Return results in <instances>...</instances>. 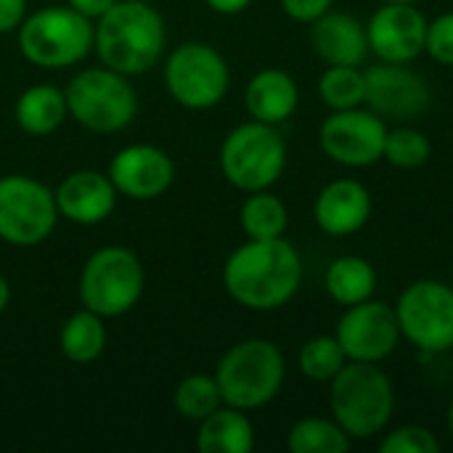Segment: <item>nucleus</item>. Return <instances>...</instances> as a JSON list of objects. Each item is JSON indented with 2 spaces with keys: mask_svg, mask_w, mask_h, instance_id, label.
<instances>
[{
  "mask_svg": "<svg viewBox=\"0 0 453 453\" xmlns=\"http://www.w3.org/2000/svg\"><path fill=\"white\" fill-rule=\"evenodd\" d=\"M303 281V257L284 239H250L231 252L223 268L226 292L250 311L287 305Z\"/></svg>",
  "mask_w": 453,
  "mask_h": 453,
  "instance_id": "1",
  "label": "nucleus"
},
{
  "mask_svg": "<svg viewBox=\"0 0 453 453\" xmlns=\"http://www.w3.org/2000/svg\"><path fill=\"white\" fill-rule=\"evenodd\" d=\"M93 45L98 58L119 74H141L165 50V19L143 0L114 3L98 16Z\"/></svg>",
  "mask_w": 453,
  "mask_h": 453,
  "instance_id": "2",
  "label": "nucleus"
},
{
  "mask_svg": "<svg viewBox=\"0 0 453 453\" xmlns=\"http://www.w3.org/2000/svg\"><path fill=\"white\" fill-rule=\"evenodd\" d=\"M329 409L350 441H369L393 419L395 388L377 364L348 361L329 382Z\"/></svg>",
  "mask_w": 453,
  "mask_h": 453,
  "instance_id": "3",
  "label": "nucleus"
},
{
  "mask_svg": "<svg viewBox=\"0 0 453 453\" xmlns=\"http://www.w3.org/2000/svg\"><path fill=\"white\" fill-rule=\"evenodd\" d=\"M284 374V356L273 342L244 340L220 358L215 369V382L226 406L252 411L279 395Z\"/></svg>",
  "mask_w": 453,
  "mask_h": 453,
  "instance_id": "4",
  "label": "nucleus"
},
{
  "mask_svg": "<svg viewBox=\"0 0 453 453\" xmlns=\"http://www.w3.org/2000/svg\"><path fill=\"white\" fill-rule=\"evenodd\" d=\"M287 167V143L276 125L244 122L234 127L220 146V170L239 191L271 188Z\"/></svg>",
  "mask_w": 453,
  "mask_h": 453,
  "instance_id": "5",
  "label": "nucleus"
},
{
  "mask_svg": "<svg viewBox=\"0 0 453 453\" xmlns=\"http://www.w3.org/2000/svg\"><path fill=\"white\" fill-rule=\"evenodd\" d=\"M93 32L88 16L69 8H42L32 13L19 29V48L27 61L45 69H61L82 61L93 48Z\"/></svg>",
  "mask_w": 453,
  "mask_h": 453,
  "instance_id": "6",
  "label": "nucleus"
},
{
  "mask_svg": "<svg viewBox=\"0 0 453 453\" xmlns=\"http://www.w3.org/2000/svg\"><path fill=\"white\" fill-rule=\"evenodd\" d=\"M69 114L93 133H117L138 111V98L125 74L114 69H85L64 90Z\"/></svg>",
  "mask_w": 453,
  "mask_h": 453,
  "instance_id": "7",
  "label": "nucleus"
},
{
  "mask_svg": "<svg viewBox=\"0 0 453 453\" xmlns=\"http://www.w3.org/2000/svg\"><path fill=\"white\" fill-rule=\"evenodd\" d=\"M146 273L141 260L125 247L93 252L80 276V300L88 311L114 319L127 313L143 295Z\"/></svg>",
  "mask_w": 453,
  "mask_h": 453,
  "instance_id": "8",
  "label": "nucleus"
},
{
  "mask_svg": "<svg viewBox=\"0 0 453 453\" xmlns=\"http://www.w3.org/2000/svg\"><path fill=\"white\" fill-rule=\"evenodd\" d=\"M395 316L401 337L425 353L453 350V287L422 279L409 284L398 303Z\"/></svg>",
  "mask_w": 453,
  "mask_h": 453,
  "instance_id": "9",
  "label": "nucleus"
},
{
  "mask_svg": "<svg viewBox=\"0 0 453 453\" xmlns=\"http://www.w3.org/2000/svg\"><path fill=\"white\" fill-rule=\"evenodd\" d=\"M56 196L29 175L0 178V239L13 247H37L56 226Z\"/></svg>",
  "mask_w": 453,
  "mask_h": 453,
  "instance_id": "10",
  "label": "nucleus"
},
{
  "mask_svg": "<svg viewBox=\"0 0 453 453\" xmlns=\"http://www.w3.org/2000/svg\"><path fill=\"white\" fill-rule=\"evenodd\" d=\"M228 64L207 42L178 45L165 66V85L170 96L188 109H210L228 93Z\"/></svg>",
  "mask_w": 453,
  "mask_h": 453,
  "instance_id": "11",
  "label": "nucleus"
},
{
  "mask_svg": "<svg viewBox=\"0 0 453 453\" xmlns=\"http://www.w3.org/2000/svg\"><path fill=\"white\" fill-rule=\"evenodd\" d=\"M388 125L372 109H342L321 122L319 143L324 154L345 167H369L382 159Z\"/></svg>",
  "mask_w": 453,
  "mask_h": 453,
  "instance_id": "12",
  "label": "nucleus"
},
{
  "mask_svg": "<svg viewBox=\"0 0 453 453\" xmlns=\"http://www.w3.org/2000/svg\"><path fill=\"white\" fill-rule=\"evenodd\" d=\"M334 337L340 340L348 361L380 364L395 353L401 342V326L395 308L380 300H364L348 305L342 319L337 321Z\"/></svg>",
  "mask_w": 453,
  "mask_h": 453,
  "instance_id": "13",
  "label": "nucleus"
},
{
  "mask_svg": "<svg viewBox=\"0 0 453 453\" xmlns=\"http://www.w3.org/2000/svg\"><path fill=\"white\" fill-rule=\"evenodd\" d=\"M366 80V101L374 114L382 119H414L422 117L433 106L430 82L414 72L409 64L380 61L364 72Z\"/></svg>",
  "mask_w": 453,
  "mask_h": 453,
  "instance_id": "14",
  "label": "nucleus"
},
{
  "mask_svg": "<svg viewBox=\"0 0 453 453\" xmlns=\"http://www.w3.org/2000/svg\"><path fill=\"white\" fill-rule=\"evenodd\" d=\"M369 48L380 61L411 64L422 56L427 40V19L414 3H385L366 24Z\"/></svg>",
  "mask_w": 453,
  "mask_h": 453,
  "instance_id": "15",
  "label": "nucleus"
},
{
  "mask_svg": "<svg viewBox=\"0 0 453 453\" xmlns=\"http://www.w3.org/2000/svg\"><path fill=\"white\" fill-rule=\"evenodd\" d=\"M173 178V159L162 149L149 143H135L117 151L109 165V180L130 199H154L170 188Z\"/></svg>",
  "mask_w": 453,
  "mask_h": 453,
  "instance_id": "16",
  "label": "nucleus"
},
{
  "mask_svg": "<svg viewBox=\"0 0 453 453\" xmlns=\"http://www.w3.org/2000/svg\"><path fill=\"white\" fill-rule=\"evenodd\" d=\"M313 215L319 228L329 236L358 234L372 218V194L353 178L332 180L316 196Z\"/></svg>",
  "mask_w": 453,
  "mask_h": 453,
  "instance_id": "17",
  "label": "nucleus"
},
{
  "mask_svg": "<svg viewBox=\"0 0 453 453\" xmlns=\"http://www.w3.org/2000/svg\"><path fill=\"white\" fill-rule=\"evenodd\" d=\"M56 207L58 215L77 226H96L106 220L117 202L114 183L96 173V170H80L64 178V183L56 188Z\"/></svg>",
  "mask_w": 453,
  "mask_h": 453,
  "instance_id": "18",
  "label": "nucleus"
},
{
  "mask_svg": "<svg viewBox=\"0 0 453 453\" xmlns=\"http://www.w3.org/2000/svg\"><path fill=\"white\" fill-rule=\"evenodd\" d=\"M311 42L326 66H361L372 53L366 24L337 11H326L313 21Z\"/></svg>",
  "mask_w": 453,
  "mask_h": 453,
  "instance_id": "19",
  "label": "nucleus"
},
{
  "mask_svg": "<svg viewBox=\"0 0 453 453\" xmlns=\"http://www.w3.org/2000/svg\"><path fill=\"white\" fill-rule=\"evenodd\" d=\"M244 104H247V111L252 114V119L265 122V125H279L295 114V109L300 104V90L289 72L263 69L250 80Z\"/></svg>",
  "mask_w": 453,
  "mask_h": 453,
  "instance_id": "20",
  "label": "nucleus"
},
{
  "mask_svg": "<svg viewBox=\"0 0 453 453\" xmlns=\"http://www.w3.org/2000/svg\"><path fill=\"white\" fill-rule=\"evenodd\" d=\"M196 449L202 453H250L255 449L252 422L242 409H218L207 419H202Z\"/></svg>",
  "mask_w": 453,
  "mask_h": 453,
  "instance_id": "21",
  "label": "nucleus"
},
{
  "mask_svg": "<svg viewBox=\"0 0 453 453\" xmlns=\"http://www.w3.org/2000/svg\"><path fill=\"white\" fill-rule=\"evenodd\" d=\"M66 109V96L61 88L40 82L27 88L16 101V122L29 135H48L61 127Z\"/></svg>",
  "mask_w": 453,
  "mask_h": 453,
  "instance_id": "22",
  "label": "nucleus"
},
{
  "mask_svg": "<svg viewBox=\"0 0 453 453\" xmlns=\"http://www.w3.org/2000/svg\"><path fill=\"white\" fill-rule=\"evenodd\" d=\"M377 271L361 255H342L326 268V292L340 305H356L374 295Z\"/></svg>",
  "mask_w": 453,
  "mask_h": 453,
  "instance_id": "23",
  "label": "nucleus"
},
{
  "mask_svg": "<svg viewBox=\"0 0 453 453\" xmlns=\"http://www.w3.org/2000/svg\"><path fill=\"white\" fill-rule=\"evenodd\" d=\"M106 348V326L104 316L82 308L61 329V353L74 364H90L96 361Z\"/></svg>",
  "mask_w": 453,
  "mask_h": 453,
  "instance_id": "24",
  "label": "nucleus"
},
{
  "mask_svg": "<svg viewBox=\"0 0 453 453\" xmlns=\"http://www.w3.org/2000/svg\"><path fill=\"white\" fill-rule=\"evenodd\" d=\"M350 435L334 422L324 417L300 419L287 438L292 453H345L350 449Z\"/></svg>",
  "mask_w": 453,
  "mask_h": 453,
  "instance_id": "25",
  "label": "nucleus"
},
{
  "mask_svg": "<svg viewBox=\"0 0 453 453\" xmlns=\"http://www.w3.org/2000/svg\"><path fill=\"white\" fill-rule=\"evenodd\" d=\"M289 226V212L276 194L252 191L242 207V228L250 239H279Z\"/></svg>",
  "mask_w": 453,
  "mask_h": 453,
  "instance_id": "26",
  "label": "nucleus"
},
{
  "mask_svg": "<svg viewBox=\"0 0 453 453\" xmlns=\"http://www.w3.org/2000/svg\"><path fill=\"white\" fill-rule=\"evenodd\" d=\"M319 96L332 111L356 109L366 101V80L358 66H329L319 80Z\"/></svg>",
  "mask_w": 453,
  "mask_h": 453,
  "instance_id": "27",
  "label": "nucleus"
},
{
  "mask_svg": "<svg viewBox=\"0 0 453 453\" xmlns=\"http://www.w3.org/2000/svg\"><path fill=\"white\" fill-rule=\"evenodd\" d=\"M297 364H300V372L313 380V382H332L342 366L348 364V356L340 345V340L332 334H321V337H313L308 340L303 348H300V356H297Z\"/></svg>",
  "mask_w": 453,
  "mask_h": 453,
  "instance_id": "28",
  "label": "nucleus"
},
{
  "mask_svg": "<svg viewBox=\"0 0 453 453\" xmlns=\"http://www.w3.org/2000/svg\"><path fill=\"white\" fill-rule=\"evenodd\" d=\"M220 403H223V398H220V388H218L215 377L194 374V377H186L175 388V409L183 419L202 422L212 411H218Z\"/></svg>",
  "mask_w": 453,
  "mask_h": 453,
  "instance_id": "29",
  "label": "nucleus"
},
{
  "mask_svg": "<svg viewBox=\"0 0 453 453\" xmlns=\"http://www.w3.org/2000/svg\"><path fill=\"white\" fill-rule=\"evenodd\" d=\"M430 154H433V143L422 130H414V127L388 130L382 159H388L390 165L403 167V170H414V167L427 165Z\"/></svg>",
  "mask_w": 453,
  "mask_h": 453,
  "instance_id": "30",
  "label": "nucleus"
},
{
  "mask_svg": "<svg viewBox=\"0 0 453 453\" xmlns=\"http://www.w3.org/2000/svg\"><path fill=\"white\" fill-rule=\"evenodd\" d=\"M382 453H438L441 451V441L435 438L433 430L422 427V425H403L393 433L385 435V441L380 443Z\"/></svg>",
  "mask_w": 453,
  "mask_h": 453,
  "instance_id": "31",
  "label": "nucleus"
},
{
  "mask_svg": "<svg viewBox=\"0 0 453 453\" xmlns=\"http://www.w3.org/2000/svg\"><path fill=\"white\" fill-rule=\"evenodd\" d=\"M425 50L438 64L453 66V13H441L435 21H427Z\"/></svg>",
  "mask_w": 453,
  "mask_h": 453,
  "instance_id": "32",
  "label": "nucleus"
},
{
  "mask_svg": "<svg viewBox=\"0 0 453 453\" xmlns=\"http://www.w3.org/2000/svg\"><path fill=\"white\" fill-rule=\"evenodd\" d=\"M334 0H281V8L287 16H292L295 21L303 24H313L316 19H321Z\"/></svg>",
  "mask_w": 453,
  "mask_h": 453,
  "instance_id": "33",
  "label": "nucleus"
},
{
  "mask_svg": "<svg viewBox=\"0 0 453 453\" xmlns=\"http://www.w3.org/2000/svg\"><path fill=\"white\" fill-rule=\"evenodd\" d=\"M27 11V0H0V35L13 32Z\"/></svg>",
  "mask_w": 453,
  "mask_h": 453,
  "instance_id": "34",
  "label": "nucleus"
},
{
  "mask_svg": "<svg viewBox=\"0 0 453 453\" xmlns=\"http://www.w3.org/2000/svg\"><path fill=\"white\" fill-rule=\"evenodd\" d=\"M114 3H117V0H69V5H72L74 11H80L82 16H88V19L104 16Z\"/></svg>",
  "mask_w": 453,
  "mask_h": 453,
  "instance_id": "35",
  "label": "nucleus"
},
{
  "mask_svg": "<svg viewBox=\"0 0 453 453\" xmlns=\"http://www.w3.org/2000/svg\"><path fill=\"white\" fill-rule=\"evenodd\" d=\"M250 3H252V0H207V5H210L212 11L226 13V16H231V13H242Z\"/></svg>",
  "mask_w": 453,
  "mask_h": 453,
  "instance_id": "36",
  "label": "nucleus"
},
{
  "mask_svg": "<svg viewBox=\"0 0 453 453\" xmlns=\"http://www.w3.org/2000/svg\"><path fill=\"white\" fill-rule=\"evenodd\" d=\"M8 300H11V289H8V281H5V276H0V313L8 308Z\"/></svg>",
  "mask_w": 453,
  "mask_h": 453,
  "instance_id": "37",
  "label": "nucleus"
},
{
  "mask_svg": "<svg viewBox=\"0 0 453 453\" xmlns=\"http://www.w3.org/2000/svg\"><path fill=\"white\" fill-rule=\"evenodd\" d=\"M446 425H449V433H451V438H453V403H451V409H449V417H446Z\"/></svg>",
  "mask_w": 453,
  "mask_h": 453,
  "instance_id": "38",
  "label": "nucleus"
},
{
  "mask_svg": "<svg viewBox=\"0 0 453 453\" xmlns=\"http://www.w3.org/2000/svg\"><path fill=\"white\" fill-rule=\"evenodd\" d=\"M385 3H417V0H385Z\"/></svg>",
  "mask_w": 453,
  "mask_h": 453,
  "instance_id": "39",
  "label": "nucleus"
},
{
  "mask_svg": "<svg viewBox=\"0 0 453 453\" xmlns=\"http://www.w3.org/2000/svg\"><path fill=\"white\" fill-rule=\"evenodd\" d=\"M143 3H149V0H143Z\"/></svg>",
  "mask_w": 453,
  "mask_h": 453,
  "instance_id": "40",
  "label": "nucleus"
}]
</instances>
